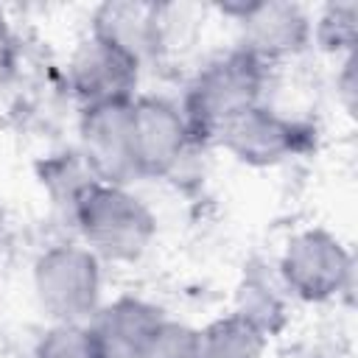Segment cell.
Here are the masks:
<instances>
[{"instance_id": "1", "label": "cell", "mask_w": 358, "mask_h": 358, "mask_svg": "<svg viewBox=\"0 0 358 358\" xmlns=\"http://www.w3.org/2000/svg\"><path fill=\"white\" fill-rule=\"evenodd\" d=\"M271 70L241 48L204 62L185 87L179 103L196 143H215L218 134L243 112L266 101Z\"/></svg>"}, {"instance_id": "2", "label": "cell", "mask_w": 358, "mask_h": 358, "mask_svg": "<svg viewBox=\"0 0 358 358\" xmlns=\"http://www.w3.org/2000/svg\"><path fill=\"white\" fill-rule=\"evenodd\" d=\"M70 221L101 263H134L157 238L154 210L129 185L92 182L76 201Z\"/></svg>"}, {"instance_id": "3", "label": "cell", "mask_w": 358, "mask_h": 358, "mask_svg": "<svg viewBox=\"0 0 358 358\" xmlns=\"http://www.w3.org/2000/svg\"><path fill=\"white\" fill-rule=\"evenodd\" d=\"M31 288L50 324H87L103 302V263L81 241L53 243L36 255Z\"/></svg>"}, {"instance_id": "4", "label": "cell", "mask_w": 358, "mask_h": 358, "mask_svg": "<svg viewBox=\"0 0 358 358\" xmlns=\"http://www.w3.org/2000/svg\"><path fill=\"white\" fill-rule=\"evenodd\" d=\"M352 268L350 246L324 227L294 232L274 266L288 296L308 305H324L347 294L352 285Z\"/></svg>"}, {"instance_id": "5", "label": "cell", "mask_w": 358, "mask_h": 358, "mask_svg": "<svg viewBox=\"0 0 358 358\" xmlns=\"http://www.w3.org/2000/svg\"><path fill=\"white\" fill-rule=\"evenodd\" d=\"M218 11L238 25V45L263 67H280L310 48V11L291 0H235Z\"/></svg>"}, {"instance_id": "6", "label": "cell", "mask_w": 358, "mask_h": 358, "mask_svg": "<svg viewBox=\"0 0 358 358\" xmlns=\"http://www.w3.org/2000/svg\"><path fill=\"white\" fill-rule=\"evenodd\" d=\"M193 148H199V143L179 103L159 95H137L131 101V151L137 179L173 176Z\"/></svg>"}, {"instance_id": "7", "label": "cell", "mask_w": 358, "mask_h": 358, "mask_svg": "<svg viewBox=\"0 0 358 358\" xmlns=\"http://www.w3.org/2000/svg\"><path fill=\"white\" fill-rule=\"evenodd\" d=\"M310 126L280 112L268 101L235 117L215 140L232 159L246 168H277L308 148Z\"/></svg>"}, {"instance_id": "8", "label": "cell", "mask_w": 358, "mask_h": 358, "mask_svg": "<svg viewBox=\"0 0 358 358\" xmlns=\"http://www.w3.org/2000/svg\"><path fill=\"white\" fill-rule=\"evenodd\" d=\"M98 182L131 185L137 179L131 151V101L78 109V148Z\"/></svg>"}, {"instance_id": "9", "label": "cell", "mask_w": 358, "mask_h": 358, "mask_svg": "<svg viewBox=\"0 0 358 358\" xmlns=\"http://www.w3.org/2000/svg\"><path fill=\"white\" fill-rule=\"evenodd\" d=\"M143 67L115 48L87 36L67 62V87L73 90L78 109L95 103L134 101L140 92Z\"/></svg>"}, {"instance_id": "10", "label": "cell", "mask_w": 358, "mask_h": 358, "mask_svg": "<svg viewBox=\"0 0 358 358\" xmlns=\"http://www.w3.org/2000/svg\"><path fill=\"white\" fill-rule=\"evenodd\" d=\"M162 310L134 294H120L90 316L84 324L95 358H143L145 347L162 322Z\"/></svg>"}, {"instance_id": "11", "label": "cell", "mask_w": 358, "mask_h": 358, "mask_svg": "<svg viewBox=\"0 0 358 358\" xmlns=\"http://www.w3.org/2000/svg\"><path fill=\"white\" fill-rule=\"evenodd\" d=\"M90 36L129 56L143 70L159 59L157 3L148 0H106L92 8Z\"/></svg>"}, {"instance_id": "12", "label": "cell", "mask_w": 358, "mask_h": 358, "mask_svg": "<svg viewBox=\"0 0 358 358\" xmlns=\"http://www.w3.org/2000/svg\"><path fill=\"white\" fill-rule=\"evenodd\" d=\"M288 302H291V296L282 288L277 271L268 280V274L263 268H249V271H243V277L235 288L232 313L252 322L257 330H263L271 338L288 322Z\"/></svg>"}, {"instance_id": "13", "label": "cell", "mask_w": 358, "mask_h": 358, "mask_svg": "<svg viewBox=\"0 0 358 358\" xmlns=\"http://www.w3.org/2000/svg\"><path fill=\"white\" fill-rule=\"evenodd\" d=\"M268 336L238 313H224L199 327L196 358H266Z\"/></svg>"}, {"instance_id": "14", "label": "cell", "mask_w": 358, "mask_h": 358, "mask_svg": "<svg viewBox=\"0 0 358 358\" xmlns=\"http://www.w3.org/2000/svg\"><path fill=\"white\" fill-rule=\"evenodd\" d=\"M358 42V3L336 0L324 3L316 14H310V45L324 50L333 59H344L355 53Z\"/></svg>"}, {"instance_id": "15", "label": "cell", "mask_w": 358, "mask_h": 358, "mask_svg": "<svg viewBox=\"0 0 358 358\" xmlns=\"http://www.w3.org/2000/svg\"><path fill=\"white\" fill-rule=\"evenodd\" d=\"M39 179H42V187L50 196V201L56 207H62L67 215L73 213V207L81 199V193L92 182H98L78 151H64V154L48 157L42 162V168H39Z\"/></svg>"}, {"instance_id": "16", "label": "cell", "mask_w": 358, "mask_h": 358, "mask_svg": "<svg viewBox=\"0 0 358 358\" xmlns=\"http://www.w3.org/2000/svg\"><path fill=\"white\" fill-rule=\"evenodd\" d=\"M196 347H199V327L182 319L162 316L143 358H196Z\"/></svg>"}, {"instance_id": "17", "label": "cell", "mask_w": 358, "mask_h": 358, "mask_svg": "<svg viewBox=\"0 0 358 358\" xmlns=\"http://www.w3.org/2000/svg\"><path fill=\"white\" fill-rule=\"evenodd\" d=\"M31 358H95L84 324H50L34 344Z\"/></svg>"}, {"instance_id": "18", "label": "cell", "mask_w": 358, "mask_h": 358, "mask_svg": "<svg viewBox=\"0 0 358 358\" xmlns=\"http://www.w3.org/2000/svg\"><path fill=\"white\" fill-rule=\"evenodd\" d=\"M20 56H22L20 39L8 25V20L0 14V92H6L14 84L20 73Z\"/></svg>"}, {"instance_id": "19", "label": "cell", "mask_w": 358, "mask_h": 358, "mask_svg": "<svg viewBox=\"0 0 358 358\" xmlns=\"http://www.w3.org/2000/svg\"><path fill=\"white\" fill-rule=\"evenodd\" d=\"M336 98L344 109V115H355V98H358V78H355V53L344 56L338 62V73H336Z\"/></svg>"}, {"instance_id": "20", "label": "cell", "mask_w": 358, "mask_h": 358, "mask_svg": "<svg viewBox=\"0 0 358 358\" xmlns=\"http://www.w3.org/2000/svg\"><path fill=\"white\" fill-rule=\"evenodd\" d=\"M8 210H6V204L0 201V246L6 243V238H8Z\"/></svg>"}]
</instances>
